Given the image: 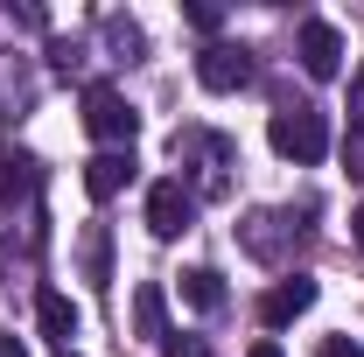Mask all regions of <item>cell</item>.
Returning a JSON list of instances; mask_svg holds the SVG:
<instances>
[{"label": "cell", "instance_id": "obj_1", "mask_svg": "<svg viewBox=\"0 0 364 357\" xmlns=\"http://www.w3.org/2000/svg\"><path fill=\"white\" fill-rule=\"evenodd\" d=\"M267 140H273V154H287L294 169H316L322 154H329V119H322L316 105H287V112H273Z\"/></svg>", "mask_w": 364, "mask_h": 357}, {"label": "cell", "instance_id": "obj_2", "mask_svg": "<svg viewBox=\"0 0 364 357\" xmlns=\"http://www.w3.org/2000/svg\"><path fill=\"white\" fill-rule=\"evenodd\" d=\"M176 161H196V203L231 189V176H225V169H231V140L225 134H203V127L176 134Z\"/></svg>", "mask_w": 364, "mask_h": 357}, {"label": "cell", "instance_id": "obj_3", "mask_svg": "<svg viewBox=\"0 0 364 357\" xmlns=\"http://www.w3.org/2000/svg\"><path fill=\"white\" fill-rule=\"evenodd\" d=\"M134 105L119 98L112 85H85V134L98 140V147H134Z\"/></svg>", "mask_w": 364, "mask_h": 357}, {"label": "cell", "instance_id": "obj_4", "mask_svg": "<svg viewBox=\"0 0 364 357\" xmlns=\"http://www.w3.org/2000/svg\"><path fill=\"white\" fill-rule=\"evenodd\" d=\"M189 218H196V189H189L182 176H168V182L147 189V231H154V238H182Z\"/></svg>", "mask_w": 364, "mask_h": 357}, {"label": "cell", "instance_id": "obj_5", "mask_svg": "<svg viewBox=\"0 0 364 357\" xmlns=\"http://www.w3.org/2000/svg\"><path fill=\"white\" fill-rule=\"evenodd\" d=\"M196 85L203 91H245L252 85V56L238 43H210L203 56H196Z\"/></svg>", "mask_w": 364, "mask_h": 357}, {"label": "cell", "instance_id": "obj_6", "mask_svg": "<svg viewBox=\"0 0 364 357\" xmlns=\"http://www.w3.org/2000/svg\"><path fill=\"white\" fill-rule=\"evenodd\" d=\"M127 182H134V147H98L85 161V196L91 203H112Z\"/></svg>", "mask_w": 364, "mask_h": 357}, {"label": "cell", "instance_id": "obj_7", "mask_svg": "<svg viewBox=\"0 0 364 357\" xmlns=\"http://www.w3.org/2000/svg\"><path fill=\"white\" fill-rule=\"evenodd\" d=\"M287 245H301V224L287 218V211H259V218L245 224V252H252V260H273V267H280Z\"/></svg>", "mask_w": 364, "mask_h": 357}, {"label": "cell", "instance_id": "obj_8", "mask_svg": "<svg viewBox=\"0 0 364 357\" xmlns=\"http://www.w3.org/2000/svg\"><path fill=\"white\" fill-rule=\"evenodd\" d=\"M309 309H316V280H309V273H287V280H273V287H267L259 322H267V329H287L294 315H309Z\"/></svg>", "mask_w": 364, "mask_h": 357}, {"label": "cell", "instance_id": "obj_9", "mask_svg": "<svg viewBox=\"0 0 364 357\" xmlns=\"http://www.w3.org/2000/svg\"><path fill=\"white\" fill-rule=\"evenodd\" d=\"M301 70H309V78H336V70H343V36H336V21H301Z\"/></svg>", "mask_w": 364, "mask_h": 357}, {"label": "cell", "instance_id": "obj_10", "mask_svg": "<svg viewBox=\"0 0 364 357\" xmlns=\"http://www.w3.org/2000/svg\"><path fill=\"white\" fill-rule=\"evenodd\" d=\"M36 322H43V336H56V343L70 351V336H77V302L56 294V287H43V294H36Z\"/></svg>", "mask_w": 364, "mask_h": 357}, {"label": "cell", "instance_id": "obj_11", "mask_svg": "<svg viewBox=\"0 0 364 357\" xmlns=\"http://www.w3.org/2000/svg\"><path fill=\"white\" fill-rule=\"evenodd\" d=\"M134 329H140V336H154V343H168V302H161L154 280L134 287Z\"/></svg>", "mask_w": 364, "mask_h": 357}, {"label": "cell", "instance_id": "obj_12", "mask_svg": "<svg viewBox=\"0 0 364 357\" xmlns=\"http://www.w3.org/2000/svg\"><path fill=\"white\" fill-rule=\"evenodd\" d=\"M85 280L91 287L112 280V238H105V224H85Z\"/></svg>", "mask_w": 364, "mask_h": 357}, {"label": "cell", "instance_id": "obj_13", "mask_svg": "<svg viewBox=\"0 0 364 357\" xmlns=\"http://www.w3.org/2000/svg\"><path fill=\"white\" fill-rule=\"evenodd\" d=\"M182 302H189V309H225V280L210 267H189L182 273Z\"/></svg>", "mask_w": 364, "mask_h": 357}, {"label": "cell", "instance_id": "obj_14", "mask_svg": "<svg viewBox=\"0 0 364 357\" xmlns=\"http://www.w3.org/2000/svg\"><path fill=\"white\" fill-rule=\"evenodd\" d=\"M343 169L364 176V127H350V140H343Z\"/></svg>", "mask_w": 364, "mask_h": 357}, {"label": "cell", "instance_id": "obj_15", "mask_svg": "<svg viewBox=\"0 0 364 357\" xmlns=\"http://www.w3.org/2000/svg\"><path fill=\"white\" fill-rule=\"evenodd\" d=\"M316 357H364V343H358V336H329Z\"/></svg>", "mask_w": 364, "mask_h": 357}, {"label": "cell", "instance_id": "obj_16", "mask_svg": "<svg viewBox=\"0 0 364 357\" xmlns=\"http://www.w3.org/2000/svg\"><path fill=\"white\" fill-rule=\"evenodd\" d=\"M161 351H168V357H203V343H189V336H176V329H168V343H161Z\"/></svg>", "mask_w": 364, "mask_h": 357}, {"label": "cell", "instance_id": "obj_17", "mask_svg": "<svg viewBox=\"0 0 364 357\" xmlns=\"http://www.w3.org/2000/svg\"><path fill=\"white\" fill-rule=\"evenodd\" d=\"M350 127H364V70L350 78Z\"/></svg>", "mask_w": 364, "mask_h": 357}, {"label": "cell", "instance_id": "obj_18", "mask_svg": "<svg viewBox=\"0 0 364 357\" xmlns=\"http://www.w3.org/2000/svg\"><path fill=\"white\" fill-rule=\"evenodd\" d=\"M0 357H28V351H21V336H7V329H0Z\"/></svg>", "mask_w": 364, "mask_h": 357}, {"label": "cell", "instance_id": "obj_19", "mask_svg": "<svg viewBox=\"0 0 364 357\" xmlns=\"http://www.w3.org/2000/svg\"><path fill=\"white\" fill-rule=\"evenodd\" d=\"M350 238H358V252H364V203H358V218H350Z\"/></svg>", "mask_w": 364, "mask_h": 357}, {"label": "cell", "instance_id": "obj_20", "mask_svg": "<svg viewBox=\"0 0 364 357\" xmlns=\"http://www.w3.org/2000/svg\"><path fill=\"white\" fill-rule=\"evenodd\" d=\"M245 357H280V343H252V351H245Z\"/></svg>", "mask_w": 364, "mask_h": 357}, {"label": "cell", "instance_id": "obj_21", "mask_svg": "<svg viewBox=\"0 0 364 357\" xmlns=\"http://www.w3.org/2000/svg\"><path fill=\"white\" fill-rule=\"evenodd\" d=\"M56 357H70V351H56Z\"/></svg>", "mask_w": 364, "mask_h": 357}]
</instances>
